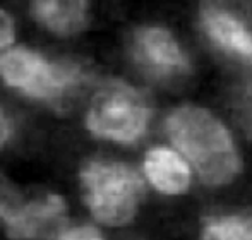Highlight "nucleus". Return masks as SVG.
Returning a JSON list of instances; mask_svg holds the SVG:
<instances>
[{"label":"nucleus","instance_id":"f257e3e1","mask_svg":"<svg viewBox=\"0 0 252 240\" xmlns=\"http://www.w3.org/2000/svg\"><path fill=\"white\" fill-rule=\"evenodd\" d=\"M166 132L206 183L221 185L239 172V156L228 130L202 108L182 107L166 120Z\"/></svg>","mask_w":252,"mask_h":240},{"label":"nucleus","instance_id":"f03ea898","mask_svg":"<svg viewBox=\"0 0 252 240\" xmlns=\"http://www.w3.org/2000/svg\"><path fill=\"white\" fill-rule=\"evenodd\" d=\"M86 203L103 223L122 225L134 216L143 196V180L122 163H90L81 174Z\"/></svg>","mask_w":252,"mask_h":240},{"label":"nucleus","instance_id":"7ed1b4c3","mask_svg":"<svg viewBox=\"0 0 252 240\" xmlns=\"http://www.w3.org/2000/svg\"><path fill=\"white\" fill-rule=\"evenodd\" d=\"M0 76L10 86L45 100L63 98L84 79L83 70L76 63H52L24 48L0 55Z\"/></svg>","mask_w":252,"mask_h":240},{"label":"nucleus","instance_id":"20e7f679","mask_svg":"<svg viewBox=\"0 0 252 240\" xmlns=\"http://www.w3.org/2000/svg\"><path fill=\"white\" fill-rule=\"evenodd\" d=\"M150 108L139 91L119 81L101 88L91 103L88 127L96 136L130 143L144 132Z\"/></svg>","mask_w":252,"mask_h":240},{"label":"nucleus","instance_id":"39448f33","mask_svg":"<svg viewBox=\"0 0 252 240\" xmlns=\"http://www.w3.org/2000/svg\"><path fill=\"white\" fill-rule=\"evenodd\" d=\"M0 216L5 220L14 239L59 240L63 225V203L50 196L24 206L14 194L12 187L0 177Z\"/></svg>","mask_w":252,"mask_h":240},{"label":"nucleus","instance_id":"423d86ee","mask_svg":"<svg viewBox=\"0 0 252 240\" xmlns=\"http://www.w3.org/2000/svg\"><path fill=\"white\" fill-rule=\"evenodd\" d=\"M136 59L148 72L158 77H170L189 69L186 55L177 41L161 28H146L137 31L134 40Z\"/></svg>","mask_w":252,"mask_h":240},{"label":"nucleus","instance_id":"0eeeda50","mask_svg":"<svg viewBox=\"0 0 252 240\" xmlns=\"http://www.w3.org/2000/svg\"><path fill=\"white\" fill-rule=\"evenodd\" d=\"M202 24L221 48L252 62V33L228 12L216 7L202 10Z\"/></svg>","mask_w":252,"mask_h":240},{"label":"nucleus","instance_id":"6e6552de","mask_svg":"<svg viewBox=\"0 0 252 240\" xmlns=\"http://www.w3.org/2000/svg\"><path fill=\"white\" fill-rule=\"evenodd\" d=\"M148 179L165 194H182L189 187L190 172L186 161L166 148H155L144 161Z\"/></svg>","mask_w":252,"mask_h":240},{"label":"nucleus","instance_id":"1a4fd4ad","mask_svg":"<svg viewBox=\"0 0 252 240\" xmlns=\"http://www.w3.org/2000/svg\"><path fill=\"white\" fill-rule=\"evenodd\" d=\"M88 0H31L34 19L59 34H72L86 24Z\"/></svg>","mask_w":252,"mask_h":240},{"label":"nucleus","instance_id":"9d476101","mask_svg":"<svg viewBox=\"0 0 252 240\" xmlns=\"http://www.w3.org/2000/svg\"><path fill=\"white\" fill-rule=\"evenodd\" d=\"M202 240H252V214L215 218L204 227Z\"/></svg>","mask_w":252,"mask_h":240},{"label":"nucleus","instance_id":"9b49d317","mask_svg":"<svg viewBox=\"0 0 252 240\" xmlns=\"http://www.w3.org/2000/svg\"><path fill=\"white\" fill-rule=\"evenodd\" d=\"M59 240H103L100 232L93 227H76L63 230Z\"/></svg>","mask_w":252,"mask_h":240},{"label":"nucleus","instance_id":"f8f14e48","mask_svg":"<svg viewBox=\"0 0 252 240\" xmlns=\"http://www.w3.org/2000/svg\"><path fill=\"white\" fill-rule=\"evenodd\" d=\"M240 114H242L244 125L252 134V83L247 84V88L242 93V98H240Z\"/></svg>","mask_w":252,"mask_h":240},{"label":"nucleus","instance_id":"ddd939ff","mask_svg":"<svg viewBox=\"0 0 252 240\" xmlns=\"http://www.w3.org/2000/svg\"><path fill=\"white\" fill-rule=\"evenodd\" d=\"M14 40V23L3 10H0V48L7 47Z\"/></svg>","mask_w":252,"mask_h":240},{"label":"nucleus","instance_id":"4468645a","mask_svg":"<svg viewBox=\"0 0 252 240\" xmlns=\"http://www.w3.org/2000/svg\"><path fill=\"white\" fill-rule=\"evenodd\" d=\"M7 136H9V125H7V120L3 117V114L0 112V144L7 139Z\"/></svg>","mask_w":252,"mask_h":240},{"label":"nucleus","instance_id":"2eb2a0df","mask_svg":"<svg viewBox=\"0 0 252 240\" xmlns=\"http://www.w3.org/2000/svg\"><path fill=\"white\" fill-rule=\"evenodd\" d=\"M249 10H251V16H252V0L249 2Z\"/></svg>","mask_w":252,"mask_h":240}]
</instances>
